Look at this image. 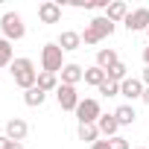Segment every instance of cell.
<instances>
[{
	"instance_id": "16",
	"label": "cell",
	"mask_w": 149,
	"mask_h": 149,
	"mask_svg": "<svg viewBox=\"0 0 149 149\" xmlns=\"http://www.w3.org/2000/svg\"><path fill=\"white\" fill-rule=\"evenodd\" d=\"M76 134H79V140H85V143H91V146L100 140V129H97V123H79V132H76Z\"/></svg>"
},
{
	"instance_id": "5",
	"label": "cell",
	"mask_w": 149,
	"mask_h": 149,
	"mask_svg": "<svg viewBox=\"0 0 149 149\" xmlns=\"http://www.w3.org/2000/svg\"><path fill=\"white\" fill-rule=\"evenodd\" d=\"M76 117H79V123H97L100 117H102V108H100V100H82L79 105H76Z\"/></svg>"
},
{
	"instance_id": "23",
	"label": "cell",
	"mask_w": 149,
	"mask_h": 149,
	"mask_svg": "<svg viewBox=\"0 0 149 149\" xmlns=\"http://www.w3.org/2000/svg\"><path fill=\"white\" fill-rule=\"evenodd\" d=\"M97 91H100L102 97H120V85H117V82H108V79H105Z\"/></svg>"
},
{
	"instance_id": "19",
	"label": "cell",
	"mask_w": 149,
	"mask_h": 149,
	"mask_svg": "<svg viewBox=\"0 0 149 149\" xmlns=\"http://www.w3.org/2000/svg\"><path fill=\"white\" fill-rule=\"evenodd\" d=\"M105 79H108V76H105V70H102V67H97V64H94V67H85V82H88V85L100 88Z\"/></svg>"
},
{
	"instance_id": "3",
	"label": "cell",
	"mask_w": 149,
	"mask_h": 149,
	"mask_svg": "<svg viewBox=\"0 0 149 149\" xmlns=\"http://www.w3.org/2000/svg\"><path fill=\"white\" fill-rule=\"evenodd\" d=\"M67 61H64V50L58 47V44H44L41 47V70L44 73H61V67H64Z\"/></svg>"
},
{
	"instance_id": "31",
	"label": "cell",
	"mask_w": 149,
	"mask_h": 149,
	"mask_svg": "<svg viewBox=\"0 0 149 149\" xmlns=\"http://www.w3.org/2000/svg\"><path fill=\"white\" fill-rule=\"evenodd\" d=\"M140 100H143V102L149 105V88H143V97H140Z\"/></svg>"
},
{
	"instance_id": "29",
	"label": "cell",
	"mask_w": 149,
	"mask_h": 149,
	"mask_svg": "<svg viewBox=\"0 0 149 149\" xmlns=\"http://www.w3.org/2000/svg\"><path fill=\"white\" fill-rule=\"evenodd\" d=\"M143 64H146V67H149V44H146V47H143Z\"/></svg>"
},
{
	"instance_id": "17",
	"label": "cell",
	"mask_w": 149,
	"mask_h": 149,
	"mask_svg": "<svg viewBox=\"0 0 149 149\" xmlns=\"http://www.w3.org/2000/svg\"><path fill=\"white\" fill-rule=\"evenodd\" d=\"M58 85H61V82H58V76H56V73H44V70L38 73V88H41L44 94L58 91Z\"/></svg>"
},
{
	"instance_id": "27",
	"label": "cell",
	"mask_w": 149,
	"mask_h": 149,
	"mask_svg": "<svg viewBox=\"0 0 149 149\" xmlns=\"http://www.w3.org/2000/svg\"><path fill=\"white\" fill-rule=\"evenodd\" d=\"M140 82L149 88V67H143V73H140Z\"/></svg>"
},
{
	"instance_id": "22",
	"label": "cell",
	"mask_w": 149,
	"mask_h": 149,
	"mask_svg": "<svg viewBox=\"0 0 149 149\" xmlns=\"http://www.w3.org/2000/svg\"><path fill=\"white\" fill-rule=\"evenodd\" d=\"M105 76H108V82H117V85H123L126 79H129V67L123 64V61H117L108 73H105Z\"/></svg>"
},
{
	"instance_id": "12",
	"label": "cell",
	"mask_w": 149,
	"mask_h": 149,
	"mask_svg": "<svg viewBox=\"0 0 149 149\" xmlns=\"http://www.w3.org/2000/svg\"><path fill=\"white\" fill-rule=\"evenodd\" d=\"M143 88H146V85H143L140 79L129 76V79L120 85V97H126V100H140V97H143Z\"/></svg>"
},
{
	"instance_id": "1",
	"label": "cell",
	"mask_w": 149,
	"mask_h": 149,
	"mask_svg": "<svg viewBox=\"0 0 149 149\" xmlns=\"http://www.w3.org/2000/svg\"><path fill=\"white\" fill-rule=\"evenodd\" d=\"M12 79H15V85L18 88H24V91H29V88H35L38 85V70H35V61L32 58H26V56H21V58H15L12 61Z\"/></svg>"
},
{
	"instance_id": "6",
	"label": "cell",
	"mask_w": 149,
	"mask_h": 149,
	"mask_svg": "<svg viewBox=\"0 0 149 149\" xmlns=\"http://www.w3.org/2000/svg\"><path fill=\"white\" fill-rule=\"evenodd\" d=\"M123 24H126V29H129V32H146V29H149V9H146V6L132 9V12H129V18H126Z\"/></svg>"
},
{
	"instance_id": "25",
	"label": "cell",
	"mask_w": 149,
	"mask_h": 149,
	"mask_svg": "<svg viewBox=\"0 0 149 149\" xmlns=\"http://www.w3.org/2000/svg\"><path fill=\"white\" fill-rule=\"evenodd\" d=\"M88 9H108V0H91Z\"/></svg>"
},
{
	"instance_id": "7",
	"label": "cell",
	"mask_w": 149,
	"mask_h": 149,
	"mask_svg": "<svg viewBox=\"0 0 149 149\" xmlns=\"http://www.w3.org/2000/svg\"><path fill=\"white\" fill-rule=\"evenodd\" d=\"M56 100H58V105H61L64 111H76V105L82 102V97L76 94V88H73V85H58Z\"/></svg>"
},
{
	"instance_id": "32",
	"label": "cell",
	"mask_w": 149,
	"mask_h": 149,
	"mask_svg": "<svg viewBox=\"0 0 149 149\" xmlns=\"http://www.w3.org/2000/svg\"><path fill=\"white\" fill-rule=\"evenodd\" d=\"M146 35H149V29H146Z\"/></svg>"
},
{
	"instance_id": "10",
	"label": "cell",
	"mask_w": 149,
	"mask_h": 149,
	"mask_svg": "<svg viewBox=\"0 0 149 149\" xmlns=\"http://www.w3.org/2000/svg\"><path fill=\"white\" fill-rule=\"evenodd\" d=\"M38 18H41V24H58L61 21V3H53V0L41 3L38 6Z\"/></svg>"
},
{
	"instance_id": "15",
	"label": "cell",
	"mask_w": 149,
	"mask_h": 149,
	"mask_svg": "<svg viewBox=\"0 0 149 149\" xmlns=\"http://www.w3.org/2000/svg\"><path fill=\"white\" fill-rule=\"evenodd\" d=\"M117 61H120V56H117V50H111V47H102V50L97 53V67H102L105 73H108Z\"/></svg>"
},
{
	"instance_id": "30",
	"label": "cell",
	"mask_w": 149,
	"mask_h": 149,
	"mask_svg": "<svg viewBox=\"0 0 149 149\" xmlns=\"http://www.w3.org/2000/svg\"><path fill=\"white\" fill-rule=\"evenodd\" d=\"M9 149H24V143H18V140H9Z\"/></svg>"
},
{
	"instance_id": "13",
	"label": "cell",
	"mask_w": 149,
	"mask_h": 149,
	"mask_svg": "<svg viewBox=\"0 0 149 149\" xmlns=\"http://www.w3.org/2000/svg\"><path fill=\"white\" fill-rule=\"evenodd\" d=\"M97 129H100V134L102 137H117V129H120V123H117V117L114 114H102L100 120H97Z\"/></svg>"
},
{
	"instance_id": "28",
	"label": "cell",
	"mask_w": 149,
	"mask_h": 149,
	"mask_svg": "<svg viewBox=\"0 0 149 149\" xmlns=\"http://www.w3.org/2000/svg\"><path fill=\"white\" fill-rule=\"evenodd\" d=\"M0 149H9V137L6 134H0Z\"/></svg>"
},
{
	"instance_id": "11",
	"label": "cell",
	"mask_w": 149,
	"mask_h": 149,
	"mask_svg": "<svg viewBox=\"0 0 149 149\" xmlns=\"http://www.w3.org/2000/svg\"><path fill=\"white\" fill-rule=\"evenodd\" d=\"M64 53H73V50H79L82 47V32H73V29H64L61 35H58V41H56Z\"/></svg>"
},
{
	"instance_id": "21",
	"label": "cell",
	"mask_w": 149,
	"mask_h": 149,
	"mask_svg": "<svg viewBox=\"0 0 149 149\" xmlns=\"http://www.w3.org/2000/svg\"><path fill=\"white\" fill-rule=\"evenodd\" d=\"M15 61V50H12V41L0 38V67H12Z\"/></svg>"
},
{
	"instance_id": "8",
	"label": "cell",
	"mask_w": 149,
	"mask_h": 149,
	"mask_svg": "<svg viewBox=\"0 0 149 149\" xmlns=\"http://www.w3.org/2000/svg\"><path fill=\"white\" fill-rule=\"evenodd\" d=\"M82 79H85V67H82V64L67 61V64L61 67V85H73V88H76Z\"/></svg>"
},
{
	"instance_id": "9",
	"label": "cell",
	"mask_w": 149,
	"mask_h": 149,
	"mask_svg": "<svg viewBox=\"0 0 149 149\" xmlns=\"http://www.w3.org/2000/svg\"><path fill=\"white\" fill-rule=\"evenodd\" d=\"M29 134V126H26V120L24 117H12L9 123H6V137L9 140H18V143H24V137Z\"/></svg>"
},
{
	"instance_id": "14",
	"label": "cell",
	"mask_w": 149,
	"mask_h": 149,
	"mask_svg": "<svg viewBox=\"0 0 149 149\" xmlns=\"http://www.w3.org/2000/svg\"><path fill=\"white\" fill-rule=\"evenodd\" d=\"M105 18L111 24H120V21L129 18V6L123 3V0H114V3H108V9H105Z\"/></svg>"
},
{
	"instance_id": "24",
	"label": "cell",
	"mask_w": 149,
	"mask_h": 149,
	"mask_svg": "<svg viewBox=\"0 0 149 149\" xmlns=\"http://www.w3.org/2000/svg\"><path fill=\"white\" fill-rule=\"evenodd\" d=\"M111 149H129V140L117 134V137H111Z\"/></svg>"
},
{
	"instance_id": "18",
	"label": "cell",
	"mask_w": 149,
	"mask_h": 149,
	"mask_svg": "<svg viewBox=\"0 0 149 149\" xmlns=\"http://www.w3.org/2000/svg\"><path fill=\"white\" fill-rule=\"evenodd\" d=\"M44 100H47V94L35 85V88H29V91H24V102L29 105V108H38V105H44Z\"/></svg>"
},
{
	"instance_id": "20",
	"label": "cell",
	"mask_w": 149,
	"mask_h": 149,
	"mask_svg": "<svg viewBox=\"0 0 149 149\" xmlns=\"http://www.w3.org/2000/svg\"><path fill=\"white\" fill-rule=\"evenodd\" d=\"M114 117H117V123H120V126H132V123L137 120V111H134L132 105H120V108L114 111Z\"/></svg>"
},
{
	"instance_id": "26",
	"label": "cell",
	"mask_w": 149,
	"mask_h": 149,
	"mask_svg": "<svg viewBox=\"0 0 149 149\" xmlns=\"http://www.w3.org/2000/svg\"><path fill=\"white\" fill-rule=\"evenodd\" d=\"M91 149H111V140H97Z\"/></svg>"
},
{
	"instance_id": "2",
	"label": "cell",
	"mask_w": 149,
	"mask_h": 149,
	"mask_svg": "<svg viewBox=\"0 0 149 149\" xmlns=\"http://www.w3.org/2000/svg\"><path fill=\"white\" fill-rule=\"evenodd\" d=\"M114 32V24L105 18V15H97L88 26H85V32H82V44H100L102 38H108Z\"/></svg>"
},
{
	"instance_id": "33",
	"label": "cell",
	"mask_w": 149,
	"mask_h": 149,
	"mask_svg": "<svg viewBox=\"0 0 149 149\" xmlns=\"http://www.w3.org/2000/svg\"><path fill=\"white\" fill-rule=\"evenodd\" d=\"M140 149H146V146H140Z\"/></svg>"
},
{
	"instance_id": "4",
	"label": "cell",
	"mask_w": 149,
	"mask_h": 149,
	"mask_svg": "<svg viewBox=\"0 0 149 149\" xmlns=\"http://www.w3.org/2000/svg\"><path fill=\"white\" fill-rule=\"evenodd\" d=\"M0 29H3V38L6 41H21L26 35V26H24V18L18 12H3L0 18Z\"/></svg>"
}]
</instances>
